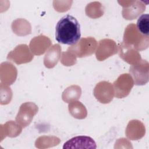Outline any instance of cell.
I'll use <instances>...</instances> for the list:
<instances>
[{"mask_svg":"<svg viewBox=\"0 0 149 149\" xmlns=\"http://www.w3.org/2000/svg\"><path fill=\"white\" fill-rule=\"evenodd\" d=\"M117 46L114 41L104 39L100 41L96 52L97 59L100 61L105 59L117 52Z\"/></svg>","mask_w":149,"mask_h":149,"instance_id":"ba28073f","label":"cell"},{"mask_svg":"<svg viewBox=\"0 0 149 149\" xmlns=\"http://www.w3.org/2000/svg\"><path fill=\"white\" fill-rule=\"evenodd\" d=\"M115 95L118 98L127 96L133 86V81L128 74L120 75L117 80L114 82Z\"/></svg>","mask_w":149,"mask_h":149,"instance_id":"8992f818","label":"cell"},{"mask_svg":"<svg viewBox=\"0 0 149 149\" xmlns=\"http://www.w3.org/2000/svg\"><path fill=\"white\" fill-rule=\"evenodd\" d=\"M97 96L96 98L101 103H108L110 102L113 96L112 86L111 83L107 81H101L97 84L94 88V93H101Z\"/></svg>","mask_w":149,"mask_h":149,"instance_id":"9c48e42d","label":"cell"},{"mask_svg":"<svg viewBox=\"0 0 149 149\" xmlns=\"http://www.w3.org/2000/svg\"><path fill=\"white\" fill-rule=\"evenodd\" d=\"M80 37V26L74 17L66 15L58 22L55 27V39L58 42L74 45Z\"/></svg>","mask_w":149,"mask_h":149,"instance_id":"6da1fadb","label":"cell"},{"mask_svg":"<svg viewBox=\"0 0 149 149\" xmlns=\"http://www.w3.org/2000/svg\"><path fill=\"white\" fill-rule=\"evenodd\" d=\"M66 91H68V92L70 93H66L65 91L63 92V95H62V99L64 101L69 102V101H72V100H77L78 98H79L80 95H81V93H74L78 91L81 90L80 87L77 86H72L69 87H68L66 90Z\"/></svg>","mask_w":149,"mask_h":149,"instance_id":"4fadbf2b","label":"cell"},{"mask_svg":"<svg viewBox=\"0 0 149 149\" xmlns=\"http://www.w3.org/2000/svg\"><path fill=\"white\" fill-rule=\"evenodd\" d=\"M37 111L38 107L35 104L32 102L23 104L20 106L16 120L22 127H25L31 123L33 116Z\"/></svg>","mask_w":149,"mask_h":149,"instance_id":"5b68a950","label":"cell"},{"mask_svg":"<svg viewBox=\"0 0 149 149\" xmlns=\"http://www.w3.org/2000/svg\"><path fill=\"white\" fill-rule=\"evenodd\" d=\"M140 33L145 36L149 34V15L148 13L142 14L139 17L136 26Z\"/></svg>","mask_w":149,"mask_h":149,"instance_id":"7c38bea8","label":"cell"},{"mask_svg":"<svg viewBox=\"0 0 149 149\" xmlns=\"http://www.w3.org/2000/svg\"><path fill=\"white\" fill-rule=\"evenodd\" d=\"M123 44L131 47L136 50L142 51L148 48L149 37L140 33L136 25L130 24L125 29Z\"/></svg>","mask_w":149,"mask_h":149,"instance_id":"7a4b0ae2","label":"cell"},{"mask_svg":"<svg viewBox=\"0 0 149 149\" xmlns=\"http://www.w3.org/2000/svg\"><path fill=\"white\" fill-rule=\"evenodd\" d=\"M97 41L93 38H81L80 41L68 48L70 54H74L76 56L82 58L91 55L95 51Z\"/></svg>","mask_w":149,"mask_h":149,"instance_id":"3957f363","label":"cell"},{"mask_svg":"<svg viewBox=\"0 0 149 149\" xmlns=\"http://www.w3.org/2000/svg\"><path fill=\"white\" fill-rule=\"evenodd\" d=\"M69 111L71 115L77 119H84L87 116L86 109L80 102H73L69 104Z\"/></svg>","mask_w":149,"mask_h":149,"instance_id":"8fae6325","label":"cell"},{"mask_svg":"<svg viewBox=\"0 0 149 149\" xmlns=\"http://www.w3.org/2000/svg\"><path fill=\"white\" fill-rule=\"evenodd\" d=\"M148 63L146 60H141L136 64L132 65L129 72L133 77L134 84L137 86L146 84L148 81Z\"/></svg>","mask_w":149,"mask_h":149,"instance_id":"277c9868","label":"cell"},{"mask_svg":"<svg viewBox=\"0 0 149 149\" xmlns=\"http://www.w3.org/2000/svg\"><path fill=\"white\" fill-rule=\"evenodd\" d=\"M61 48L59 44L52 46L47 52L44 59L45 66L48 68H52L57 63L61 55Z\"/></svg>","mask_w":149,"mask_h":149,"instance_id":"30bf717a","label":"cell"},{"mask_svg":"<svg viewBox=\"0 0 149 149\" xmlns=\"http://www.w3.org/2000/svg\"><path fill=\"white\" fill-rule=\"evenodd\" d=\"M97 148L95 141L90 137L79 136L74 137L63 144V148Z\"/></svg>","mask_w":149,"mask_h":149,"instance_id":"52a82bcc","label":"cell"}]
</instances>
